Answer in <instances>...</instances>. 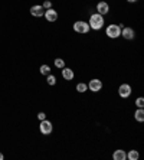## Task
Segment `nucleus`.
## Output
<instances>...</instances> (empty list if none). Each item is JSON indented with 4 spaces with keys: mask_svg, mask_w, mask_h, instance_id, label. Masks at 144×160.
Returning a JSON list of instances; mask_svg holds the SVG:
<instances>
[{
    "mask_svg": "<svg viewBox=\"0 0 144 160\" xmlns=\"http://www.w3.org/2000/svg\"><path fill=\"white\" fill-rule=\"evenodd\" d=\"M104 23H105V19H104L102 15L100 13H92V15L89 16V29L92 30H101L104 28Z\"/></svg>",
    "mask_w": 144,
    "mask_h": 160,
    "instance_id": "f257e3e1",
    "label": "nucleus"
},
{
    "mask_svg": "<svg viewBox=\"0 0 144 160\" xmlns=\"http://www.w3.org/2000/svg\"><path fill=\"white\" fill-rule=\"evenodd\" d=\"M121 28L122 26H120V25L111 23V25L107 26V29H105V35L108 38H111V39H117V38L121 36Z\"/></svg>",
    "mask_w": 144,
    "mask_h": 160,
    "instance_id": "f03ea898",
    "label": "nucleus"
},
{
    "mask_svg": "<svg viewBox=\"0 0 144 160\" xmlns=\"http://www.w3.org/2000/svg\"><path fill=\"white\" fill-rule=\"evenodd\" d=\"M74 30L79 35H87L89 32V25L88 22H84V20H77L74 23Z\"/></svg>",
    "mask_w": 144,
    "mask_h": 160,
    "instance_id": "7ed1b4c3",
    "label": "nucleus"
},
{
    "mask_svg": "<svg viewBox=\"0 0 144 160\" xmlns=\"http://www.w3.org/2000/svg\"><path fill=\"white\" fill-rule=\"evenodd\" d=\"M87 85H88L89 91H92V92H100L101 89H102V81L98 78H94V79H91Z\"/></svg>",
    "mask_w": 144,
    "mask_h": 160,
    "instance_id": "20e7f679",
    "label": "nucleus"
},
{
    "mask_svg": "<svg viewBox=\"0 0 144 160\" xmlns=\"http://www.w3.org/2000/svg\"><path fill=\"white\" fill-rule=\"evenodd\" d=\"M39 130H41L42 134H45V136H48V134L52 133V130H53V126H52L51 121H48V120L45 118L41 121V126H39Z\"/></svg>",
    "mask_w": 144,
    "mask_h": 160,
    "instance_id": "39448f33",
    "label": "nucleus"
},
{
    "mask_svg": "<svg viewBox=\"0 0 144 160\" xmlns=\"http://www.w3.org/2000/svg\"><path fill=\"white\" fill-rule=\"evenodd\" d=\"M131 92H133V89H131V87L128 84H121L118 87V95L121 98H128L131 95Z\"/></svg>",
    "mask_w": 144,
    "mask_h": 160,
    "instance_id": "423d86ee",
    "label": "nucleus"
},
{
    "mask_svg": "<svg viewBox=\"0 0 144 160\" xmlns=\"http://www.w3.org/2000/svg\"><path fill=\"white\" fill-rule=\"evenodd\" d=\"M121 36L127 41H133L134 38H136V32H134L133 28H121Z\"/></svg>",
    "mask_w": 144,
    "mask_h": 160,
    "instance_id": "0eeeda50",
    "label": "nucleus"
},
{
    "mask_svg": "<svg viewBox=\"0 0 144 160\" xmlns=\"http://www.w3.org/2000/svg\"><path fill=\"white\" fill-rule=\"evenodd\" d=\"M45 19H46V20H48V22H56V20H58V12L55 10V9H46V10H45Z\"/></svg>",
    "mask_w": 144,
    "mask_h": 160,
    "instance_id": "6e6552de",
    "label": "nucleus"
},
{
    "mask_svg": "<svg viewBox=\"0 0 144 160\" xmlns=\"http://www.w3.org/2000/svg\"><path fill=\"white\" fill-rule=\"evenodd\" d=\"M30 13H32V16H35V18H42V16L45 15V9L42 4H33V6L30 8Z\"/></svg>",
    "mask_w": 144,
    "mask_h": 160,
    "instance_id": "1a4fd4ad",
    "label": "nucleus"
},
{
    "mask_svg": "<svg viewBox=\"0 0 144 160\" xmlns=\"http://www.w3.org/2000/svg\"><path fill=\"white\" fill-rule=\"evenodd\" d=\"M108 12H110V4H108L107 2H100V3L97 4V13L105 16Z\"/></svg>",
    "mask_w": 144,
    "mask_h": 160,
    "instance_id": "9d476101",
    "label": "nucleus"
},
{
    "mask_svg": "<svg viewBox=\"0 0 144 160\" xmlns=\"http://www.w3.org/2000/svg\"><path fill=\"white\" fill-rule=\"evenodd\" d=\"M62 78L65 79V81H72L74 79V77H75V74H74V71L71 69V68H67V67H63L62 69Z\"/></svg>",
    "mask_w": 144,
    "mask_h": 160,
    "instance_id": "9b49d317",
    "label": "nucleus"
},
{
    "mask_svg": "<svg viewBox=\"0 0 144 160\" xmlns=\"http://www.w3.org/2000/svg\"><path fill=\"white\" fill-rule=\"evenodd\" d=\"M112 159L114 160H126L127 159V153L124 152L122 149L115 150V152L112 153Z\"/></svg>",
    "mask_w": 144,
    "mask_h": 160,
    "instance_id": "f8f14e48",
    "label": "nucleus"
},
{
    "mask_svg": "<svg viewBox=\"0 0 144 160\" xmlns=\"http://www.w3.org/2000/svg\"><path fill=\"white\" fill-rule=\"evenodd\" d=\"M134 118H136V121H138V123H143L144 121V110L143 108H137L136 112H134Z\"/></svg>",
    "mask_w": 144,
    "mask_h": 160,
    "instance_id": "ddd939ff",
    "label": "nucleus"
},
{
    "mask_svg": "<svg viewBox=\"0 0 144 160\" xmlns=\"http://www.w3.org/2000/svg\"><path fill=\"white\" fill-rule=\"evenodd\" d=\"M77 91L78 92H81V94H84V92H87L88 91V85L85 84V82H79V84H77Z\"/></svg>",
    "mask_w": 144,
    "mask_h": 160,
    "instance_id": "4468645a",
    "label": "nucleus"
},
{
    "mask_svg": "<svg viewBox=\"0 0 144 160\" xmlns=\"http://www.w3.org/2000/svg\"><path fill=\"white\" fill-rule=\"evenodd\" d=\"M138 157H140V154H138L137 150H130V152L127 153V159L128 160H137Z\"/></svg>",
    "mask_w": 144,
    "mask_h": 160,
    "instance_id": "2eb2a0df",
    "label": "nucleus"
},
{
    "mask_svg": "<svg viewBox=\"0 0 144 160\" xmlns=\"http://www.w3.org/2000/svg\"><path fill=\"white\" fill-rule=\"evenodd\" d=\"M53 63H55V67H56V68H59V69H62L63 67H67V65H65V61H63L62 58H55Z\"/></svg>",
    "mask_w": 144,
    "mask_h": 160,
    "instance_id": "dca6fc26",
    "label": "nucleus"
},
{
    "mask_svg": "<svg viewBox=\"0 0 144 160\" xmlns=\"http://www.w3.org/2000/svg\"><path fill=\"white\" fill-rule=\"evenodd\" d=\"M39 72H41L42 75H49L51 74V67H49V65H42V67L39 68Z\"/></svg>",
    "mask_w": 144,
    "mask_h": 160,
    "instance_id": "f3484780",
    "label": "nucleus"
},
{
    "mask_svg": "<svg viewBox=\"0 0 144 160\" xmlns=\"http://www.w3.org/2000/svg\"><path fill=\"white\" fill-rule=\"evenodd\" d=\"M46 77H48V78H46V81H48L49 85H55V84H56V77H55V75L49 74V75H46Z\"/></svg>",
    "mask_w": 144,
    "mask_h": 160,
    "instance_id": "a211bd4d",
    "label": "nucleus"
},
{
    "mask_svg": "<svg viewBox=\"0 0 144 160\" xmlns=\"http://www.w3.org/2000/svg\"><path fill=\"white\" fill-rule=\"evenodd\" d=\"M136 105L138 108H144V98L143 97H138V98H137V100H136Z\"/></svg>",
    "mask_w": 144,
    "mask_h": 160,
    "instance_id": "6ab92c4d",
    "label": "nucleus"
},
{
    "mask_svg": "<svg viewBox=\"0 0 144 160\" xmlns=\"http://www.w3.org/2000/svg\"><path fill=\"white\" fill-rule=\"evenodd\" d=\"M42 6H43L45 10H46V9H51V8H52V2H51V0H45Z\"/></svg>",
    "mask_w": 144,
    "mask_h": 160,
    "instance_id": "aec40b11",
    "label": "nucleus"
},
{
    "mask_svg": "<svg viewBox=\"0 0 144 160\" xmlns=\"http://www.w3.org/2000/svg\"><path fill=\"white\" fill-rule=\"evenodd\" d=\"M37 118H39V120L42 121V120L46 118V114H45V112H39V114H37Z\"/></svg>",
    "mask_w": 144,
    "mask_h": 160,
    "instance_id": "412c9836",
    "label": "nucleus"
},
{
    "mask_svg": "<svg viewBox=\"0 0 144 160\" xmlns=\"http://www.w3.org/2000/svg\"><path fill=\"white\" fill-rule=\"evenodd\" d=\"M127 2H128V3H136L137 0H127Z\"/></svg>",
    "mask_w": 144,
    "mask_h": 160,
    "instance_id": "4be33fe9",
    "label": "nucleus"
},
{
    "mask_svg": "<svg viewBox=\"0 0 144 160\" xmlns=\"http://www.w3.org/2000/svg\"><path fill=\"white\" fill-rule=\"evenodd\" d=\"M4 159V156H3V153H0V160H3Z\"/></svg>",
    "mask_w": 144,
    "mask_h": 160,
    "instance_id": "5701e85b",
    "label": "nucleus"
}]
</instances>
